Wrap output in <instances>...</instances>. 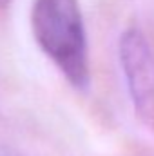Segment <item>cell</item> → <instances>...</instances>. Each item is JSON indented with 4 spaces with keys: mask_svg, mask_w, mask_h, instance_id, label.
Here are the masks:
<instances>
[{
    "mask_svg": "<svg viewBox=\"0 0 154 156\" xmlns=\"http://www.w3.org/2000/svg\"><path fill=\"white\" fill-rule=\"evenodd\" d=\"M31 26L40 49L65 80L76 89H87V38L76 0H35Z\"/></svg>",
    "mask_w": 154,
    "mask_h": 156,
    "instance_id": "6da1fadb",
    "label": "cell"
},
{
    "mask_svg": "<svg viewBox=\"0 0 154 156\" xmlns=\"http://www.w3.org/2000/svg\"><path fill=\"white\" fill-rule=\"evenodd\" d=\"M9 4V0H0V7H4V5H7Z\"/></svg>",
    "mask_w": 154,
    "mask_h": 156,
    "instance_id": "277c9868",
    "label": "cell"
},
{
    "mask_svg": "<svg viewBox=\"0 0 154 156\" xmlns=\"http://www.w3.org/2000/svg\"><path fill=\"white\" fill-rule=\"evenodd\" d=\"M120 62L136 115L154 129V53L138 29L121 37Z\"/></svg>",
    "mask_w": 154,
    "mask_h": 156,
    "instance_id": "7a4b0ae2",
    "label": "cell"
},
{
    "mask_svg": "<svg viewBox=\"0 0 154 156\" xmlns=\"http://www.w3.org/2000/svg\"><path fill=\"white\" fill-rule=\"evenodd\" d=\"M0 156H24V154H20L18 151H15V149L7 147L4 144H0Z\"/></svg>",
    "mask_w": 154,
    "mask_h": 156,
    "instance_id": "3957f363",
    "label": "cell"
}]
</instances>
